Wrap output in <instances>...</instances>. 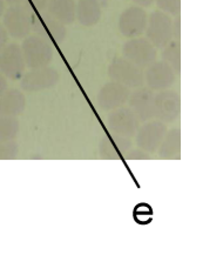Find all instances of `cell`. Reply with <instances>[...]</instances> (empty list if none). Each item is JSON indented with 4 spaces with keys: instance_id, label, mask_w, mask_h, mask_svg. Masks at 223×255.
I'll use <instances>...</instances> for the list:
<instances>
[{
    "instance_id": "1",
    "label": "cell",
    "mask_w": 223,
    "mask_h": 255,
    "mask_svg": "<svg viewBox=\"0 0 223 255\" xmlns=\"http://www.w3.org/2000/svg\"><path fill=\"white\" fill-rule=\"evenodd\" d=\"M29 4L12 5L2 14V26L14 39H25L32 32V11Z\"/></svg>"
},
{
    "instance_id": "2",
    "label": "cell",
    "mask_w": 223,
    "mask_h": 255,
    "mask_svg": "<svg viewBox=\"0 0 223 255\" xmlns=\"http://www.w3.org/2000/svg\"><path fill=\"white\" fill-rule=\"evenodd\" d=\"M20 47L26 67L31 70L48 66L53 60L54 50L52 44L38 35L26 37Z\"/></svg>"
},
{
    "instance_id": "3",
    "label": "cell",
    "mask_w": 223,
    "mask_h": 255,
    "mask_svg": "<svg viewBox=\"0 0 223 255\" xmlns=\"http://www.w3.org/2000/svg\"><path fill=\"white\" fill-rule=\"evenodd\" d=\"M32 31L48 42L61 44L67 34L66 25L61 24L47 11H32Z\"/></svg>"
},
{
    "instance_id": "4",
    "label": "cell",
    "mask_w": 223,
    "mask_h": 255,
    "mask_svg": "<svg viewBox=\"0 0 223 255\" xmlns=\"http://www.w3.org/2000/svg\"><path fill=\"white\" fill-rule=\"evenodd\" d=\"M108 77L112 81H116L128 88H137L145 84V73L142 68L123 57L113 59L108 67Z\"/></svg>"
},
{
    "instance_id": "5",
    "label": "cell",
    "mask_w": 223,
    "mask_h": 255,
    "mask_svg": "<svg viewBox=\"0 0 223 255\" xmlns=\"http://www.w3.org/2000/svg\"><path fill=\"white\" fill-rule=\"evenodd\" d=\"M157 48L147 38H132L124 42L122 46V55L127 60L132 61L140 68H147L156 61Z\"/></svg>"
},
{
    "instance_id": "6",
    "label": "cell",
    "mask_w": 223,
    "mask_h": 255,
    "mask_svg": "<svg viewBox=\"0 0 223 255\" xmlns=\"http://www.w3.org/2000/svg\"><path fill=\"white\" fill-rule=\"evenodd\" d=\"M173 19L162 11H154L149 15L146 26V38L152 42L155 48H163L170 40Z\"/></svg>"
},
{
    "instance_id": "7",
    "label": "cell",
    "mask_w": 223,
    "mask_h": 255,
    "mask_svg": "<svg viewBox=\"0 0 223 255\" xmlns=\"http://www.w3.org/2000/svg\"><path fill=\"white\" fill-rule=\"evenodd\" d=\"M107 125L111 134L133 138L140 128V119L129 107L121 106L110 113Z\"/></svg>"
},
{
    "instance_id": "8",
    "label": "cell",
    "mask_w": 223,
    "mask_h": 255,
    "mask_svg": "<svg viewBox=\"0 0 223 255\" xmlns=\"http://www.w3.org/2000/svg\"><path fill=\"white\" fill-rule=\"evenodd\" d=\"M181 113V99L180 94L173 90L159 91L154 99V117L157 120L170 124L178 120Z\"/></svg>"
},
{
    "instance_id": "9",
    "label": "cell",
    "mask_w": 223,
    "mask_h": 255,
    "mask_svg": "<svg viewBox=\"0 0 223 255\" xmlns=\"http://www.w3.org/2000/svg\"><path fill=\"white\" fill-rule=\"evenodd\" d=\"M59 81V73L53 67L45 66L32 68L20 78V87L26 92H39L55 86Z\"/></svg>"
},
{
    "instance_id": "10",
    "label": "cell",
    "mask_w": 223,
    "mask_h": 255,
    "mask_svg": "<svg viewBox=\"0 0 223 255\" xmlns=\"http://www.w3.org/2000/svg\"><path fill=\"white\" fill-rule=\"evenodd\" d=\"M26 64L21 47L18 44H9L0 52V73L11 80H19L24 74Z\"/></svg>"
},
{
    "instance_id": "11",
    "label": "cell",
    "mask_w": 223,
    "mask_h": 255,
    "mask_svg": "<svg viewBox=\"0 0 223 255\" xmlns=\"http://www.w3.org/2000/svg\"><path fill=\"white\" fill-rule=\"evenodd\" d=\"M167 130L168 129H167L165 123L160 122V120H153V122L148 120L145 125L140 126L139 130L135 134L137 147L149 154H153L161 145Z\"/></svg>"
},
{
    "instance_id": "12",
    "label": "cell",
    "mask_w": 223,
    "mask_h": 255,
    "mask_svg": "<svg viewBox=\"0 0 223 255\" xmlns=\"http://www.w3.org/2000/svg\"><path fill=\"white\" fill-rule=\"evenodd\" d=\"M147 13L140 6H130L121 13L119 29L126 38H136L145 33L147 26Z\"/></svg>"
},
{
    "instance_id": "13",
    "label": "cell",
    "mask_w": 223,
    "mask_h": 255,
    "mask_svg": "<svg viewBox=\"0 0 223 255\" xmlns=\"http://www.w3.org/2000/svg\"><path fill=\"white\" fill-rule=\"evenodd\" d=\"M130 88L116 81H110L105 84L99 91L97 98L98 106L104 111H113L123 106L128 101Z\"/></svg>"
},
{
    "instance_id": "14",
    "label": "cell",
    "mask_w": 223,
    "mask_h": 255,
    "mask_svg": "<svg viewBox=\"0 0 223 255\" xmlns=\"http://www.w3.org/2000/svg\"><path fill=\"white\" fill-rule=\"evenodd\" d=\"M176 76L172 67L165 61H154L147 67L145 81L150 90L163 91L168 90L175 84Z\"/></svg>"
},
{
    "instance_id": "15",
    "label": "cell",
    "mask_w": 223,
    "mask_h": 255,
    "mask_svg": "<svg viewBox=\"0 0 223 255\" xmlns=\"http://www.w3.org/2000/svg\"><path fill=\"white\" fill-rule=\"evenodd\" d=\"M155 93L149 87H137L128 98L129 109L136 114L140 122H148L154 118Z\"/></svg>"
},
{
    "instance_id": "16",
    "label": "cell",
    "mask_w": 223,
    "mask_h": 255,
    "mask_svg": "<svg viewBox=\"0 0 223 255\" xmlns=\"http://www.w3.org/2000/svg\"><path fill=\"white\" fill-rule=\"evenodd\" d=\"M133 147L130 138L111 134L110 136H104L99 143V155L103 159L117 160L123 158V155Z\"/></svg>"
},
{
    "instance_id": "17",
    "label": "cell",
    "mask_w": 223,
    "mask_h": 255,
    "mask_svg": "<svg viewBox=\"0 0 223 255\" xmlns=\"http://www.w3.org/2000/svg\"><path fill=\"white\" fill-rule=\"evenodd\" d=\"M26 99L24 93L17 88L6 90L0 96V118L18 117L25 111Z\"/></svg>"
},
{
    "instance_id": "18",
    "label": "cell",
    "mask_w": 223,
    "mask_h": 255,
    "mask_svg": "<svg viewBox=\"0 0 223 255\" xmlns=\"http://www.w3.org/2000/svg\"><path fill=\"white\" fill-rule=\"evenodd\" d=\"M101 6L99 0H79L75 4V20L86 27L97 25L100 21Z\"/></svg>"
},
{
    "instance_id": "19",
    "label": "cell",
    "mask_w": 223,
    "mask_h": 255,
    "mask_svg": "<svg viewBox=\"0 0 223 255\" xmlns=\"http://www.w3.org/2000/svg\"><path fill=\"white\" fill-rule=\"evenodd\" d=\"M46 11L64 25H72L75 21L74 0H50Z\"/></svg>"
},
{
    "instance_id": "20",
    "label": "cell",
    "mask_w": 223,
    "mask_h": 255,
    "mask_svg": "<svg viewBox=\"0 0 223 255\" xmlns=\"http://www.w3.org/2000/svg\"><path fill=\"white\" fill-rule=\"evenodd\" d=\"M156 152L159 153L160 158L163 159L178 158L181 152V130L179 128L167 130L165 138Z\"/></svg>"
},
{
    "instance_id": "21",
    "label": "cell",
    "mask_w": 223,
    "mask_h": 255,
    "mask_svg": "<svg viewBox=\"0 0 223 255\" xmlns=\"http://www.w3.org/2000/svg\"><path fill=\"white\" fill-rule=\"evenodd\" d=\"M162 60L173 68L176 74L181 72V45L180 41L170 40L162 48Z\"/></svg>"
},
{
    "instance_id": "22",
    "label": "cell",
    "mask_w": 223,
    "mask_h": 255,
    "mask_svg": "<svg viewBox=\"0 0 223 255\" xmlns=\"http://www.w3.org/2000/svg\"><path fill=\"white\" fill-rule=\"evenodd\" d=\"M19 122L15 117L0 118V142L11 141L19 133Z\"/></svg>"
},
{
    "instance_id": "23",
    "label": "cell",
    "mask_w": 223,
    "mask_h": 255,
    "mask_svg": "<svg viewBox=\"0 0 223 255\" xmlns=\"http://www.w3.org/2000/svg\"><path fill=\"white\" fill-rule=\"evenodd\" d=\"M160 11L169 15H180L181 12V0H155Z\"/></svg>"
},
{
    "instance_id": "24",
    "label": "cell",
    "mask_w": 223,
    "mask_h": 255,
    "mask_svg": "<svg viewBox=\"0 0 223 255\" xmlns=\"http://www.w3.org/2000/svg\"><path fill=\"white\" fill-rule=\"evenodd\" d=\"M19 153L18 143L14 140L0 142V160H8L17 158Z\"/></svg>"
},
{
    "instance_id": "25",
    "label": "cell",
    "mask_w": 223,
    "mask_h": 255,
    "mask_svg": "<svg viewBox=\"0 0 223 255\" xmlns=\"http://www.w3.org/2000/svg\"><path fill=\"white\" fill-rule=\"evenodd\" d=\"M123 159L126 160H146V159H150L149 153H147L146 151L141 148H130L126 154L123 155Z\"/></svg>"
},
{
    "instance_id": "26",
    "label": "cell",
    "mask_w": 223,
    "mask_h": 255,
    "mask_svg": "<svg viewBox=\"0 0 223 255\" xmlns=\"http://www.w3.org/2000/svg\"><path fill=\"white\" fill-rule=\"evenodd\" d=\"M172 34H173V40H176V41L181 40V19H180V15H176V18L173 20Z\"/></svg>"
},
{
    "instance_id": "27",
    "label": "cell",
    "mask_w": 223,
    "mask_h": 255,
    "mask_svg": "<svg viewBox=\"0 0 223 255\" xmlns=\"http://www.w3.org/2000/svg\"><path fill=\"white\" fill-rule=\"evenodd\" d=\"M28 4L33 7L35 11H45L50 0H27Z\"/></svg>"
},
{
    "instance_id": "28",
    "label": "cell",
    "mask_w": 223,
    "mask_h": 255,
    "mask_svg": "<svg viewBox=\"0 0 223 255\" xmlns=\"http://www.w3.org/2000/svg\"><path fill=\"white\" fill-rule=\"evenodd\" d=\"M8 42V33L2 25H0V52L2 51Z\"/></svg>"
},
{
    "instance_id": "29",
    "label": "cell",
    "mask_w": 223,
    "mask_h": 255,
    "mask_svg": "<svg viewBox=\"0 0 223 255\" xmlns=\"http://www.w3.org/2000/svg\"><path fill=\"white\" fill-rule=\"evenodd\" d=\"M132 1L136 6H140V7H149L155 0H132Z\"/></svg>"
},
{
    "instance_id": "30",
    "label": "cell",
    "mask_w": 223,
    "mask_h": 255,
    "mask_svg": "<svg viewBox=\"0 0 223 255\" xmlns=\"http://www.w3.org/2000/svg\"><path fill=\"white\" fill-rule=\"evenodd\" d=\"M7 88H8L7 80H6V78L2 76L1 73H0V96H1V94L4 93Z\"/></svg>"
},
{
    "instance_id": "31",
    "label": "cell",
    "mask_w": 223,
    "mask_h": 255,
    "mask_svg": "<svg viewBox=\"0 0 223 255\" xmlns=\"http://www.w3.org/2000/svg\"><path fill=\"white\" fill-rule=\"evenodd\" d=\"M5 2H7L8 5H24V4H28L27 0H4Z\"/></svg>"
},
{
    "instance_id": "32",
    "label": "cell",
    "mask_w": 223,
    "mask_h": 255,
    "mask_svg": "<svg viewBox=\"0 0 223 255\" xmlns=\"http://www.w3.org/2000/svg\"><path fill=\"white\" fill-rule=\"evenodd\" d=\"M4 12H5V1L4 0H0V18L2 17Z\"/></svg>"
}]
</instances>
